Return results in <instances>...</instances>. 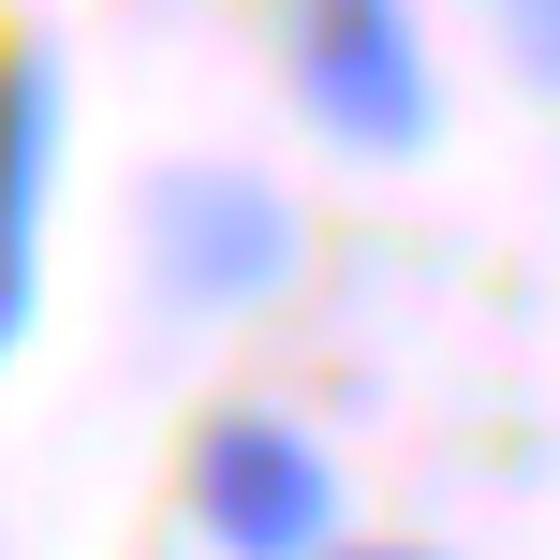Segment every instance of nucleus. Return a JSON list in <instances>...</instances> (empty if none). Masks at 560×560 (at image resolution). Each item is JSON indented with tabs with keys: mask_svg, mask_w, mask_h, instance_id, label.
Here are the masks:
<instances>
[{
	"mask_svg": "<svg viewBox=\"0 0 560 560\" xmlns=\"http://www.w3.org/2000/svg\"><path fill=\"white\" fill-rule=\"evenodd\" d=\"M280 89L354 163H413L443 133V59H428L413 0H295L280 15Z\"/></svg>",
	"mask_w": 560,
	"mask_h": 560,
	"instance_id": "obj_1",
	"label": "nucleus"
},
{
	"mask_svg": "<svg viewBox=\"0 0 560 560\" xmlns=\"http://www.w3.org/2000/svg\"><path fill=\"white\" fill-rule=\"evenodd\" d=\"M133 236H148V280L177 310H252L295 280V207L252 163H163L133 192Z\"/></svg>",
	"mask_w": 560,
	"mask_h": 560,
	"instance_id": "obj_2",
	"label": "nucleus"
},
{
	"mask_svg": "<svg viewBox=\"0 0 560 560\" xmlns=\"http://www.w3.org/2000/svg\"><path fill=\"white\" fill-rule=\"evenodd\" d=\"M192 532L222 560H339V457L295 413H207L192 428Z\"/></svg>",
	"mask_w": 560,
	"mask_h": 560,
	"instance_id": "obj_3",
	"label": "nucleus"
},
{
	"mask_svg": "<svg viewBox=\"0 0 560 560\" xmlns=\"http://www.w3.org/2000/svg\"><path fill=\"white\" fill-rule=\"evenodd\" d=\"M45 177H59V45H15L0 74V339L45 295Z\"/></svg>",
	"mask_w": 560,
	"mask_h": 560,
	"instance_id": "obj_4",
	"label": "nucleus"
},
{
	"mask_svg": "<svg viewBox=\"0 0 560 560\" xmlns=\"http://www.w3.org/2000/svg\"><path fill=\"white\" fill-rule=\"evenodd\" d=\"M502 45H516V74L560 104V0H502Z\"/></svg>",
	"mask_w": 560,
	"mask_h": 560,
	"instance_id": "obj_5",
	"label": "nucleus"
},
{
	"mask_svg": "<svg viewBox=\"0 0 560 560\" xmlns=\"http://www.w3.org/2000/svg\"><path fill=\"white\" fill-rule=\"evenodd\" d=\"M339 560H443V546H339Z\"/></svg>",
	"mask_w": 560,
	"mask_h": 560,
	"instance_id": "obj_6",
	"label": "nucleus"
}]
</instances>
